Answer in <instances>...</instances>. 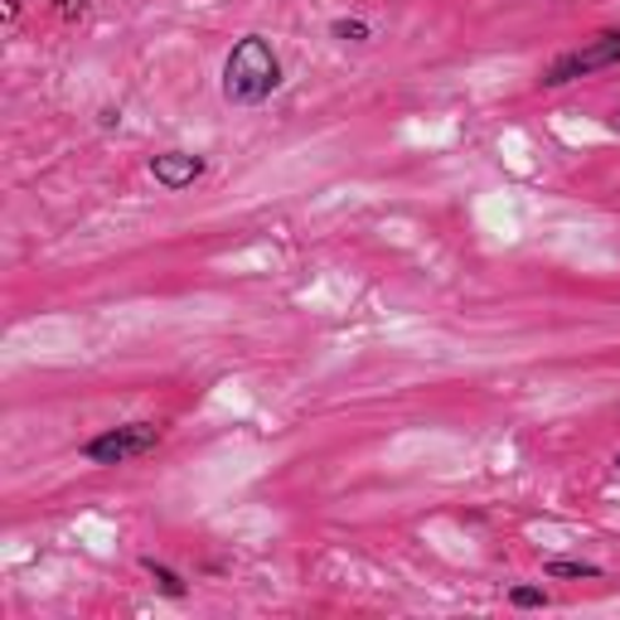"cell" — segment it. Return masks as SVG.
I'll return each instance as SVG.
<instances>
[{
  "label": "cell",
  "instance_id": "1",
  "mask_svg": "<svg viewBox=\"0 0 620 620\" xmlns=\"http://www.w3.org/2000/svg\"><path fill=\"white\" fill-rule=\"evenodd\" d=\"M282 88V58L262 34H248L228 48L224 58V97L233 107H262L267 97Z\"/></svg>",
  "mask_w": 620,
  "mask_h": 620
},
{
  "label": "cell",
  "instance_id": "2",
  "mask_svg": "<svg viewBox=\"0 0 620 620\" xmlns=\"http://www.w3.org/2000/svg\"><path fill=\"white\" fill-rule=\"evenodd\" d=\"M155 446H161V427L155 422H121V427H107L93 442H83V460H93V466H127L137 456H151Z\"/></svg>",
  "mask_w": 620,
  "mask_h": 620
},
{
  "label": "cell",
  "instance_id": "3",
  "mask_svg": "<svg viewBox=\"0 0 620 620\" xmlns=\"http://www.w3.org/2000/svg\"><path fill=\"white\" fill-rule=\"evenodd\" d=\"M616 64H620V30H601L597 40H587L581 48L557 54L548 73H543V88H567V83L587 78V73H601V68H616Z\"/></svg>",
  "mask_w": 620,
  "mask_h": 620
},
{
  "label": "cell",
  "instance_id": "4",
  "mask_svg": "<svg viewBox=\"0 0 620 620\" xmlns=\"http://www.w3.org/2000/svg\"><path fill=\"white\" fill-rule=\"evenodd\" d=\"M204 170H209V161H204V155H189V151L151 155V180L161 189H170V194H180V189H189L194 180H204Z\"/></svg>",
  "mask_w": 620,
  "mask_h": 620
},
{
  "label": "cell",
  "instance_id": "5",
  "mask_svg": "<svg viewBox=\"0 0 620 620\" xmlns=\"http://www.w3.org/2000/svg\"><path fill=\"white\" fill-rule=\"evenodd\" d=\"M141 573H145V577H151V581H155V587H161V591H165V597H170V601H185V597H189V587H185V577H180V573H175V567H165V563H155V557H141Z\"/></svg>",
  "mask_w": 620,
  "mask_h": 620
},
{
  "label": "cell",
  "instance_id": "6",
  "mask_svg": "<svg viewBox=\"0 0 620 620\" xmlns=\"http://www.w3.org/2000/svg\"><path fill=\"white\" fill-rule=\"evenodd\" d=\"M543 573H548V577H581V581H587V577H601V567L597 563H581V557H553Z\"/></svg>",
  "mask_w": 620,
  "mask_h": 620
},
{
  "label": "cell",
  "instance_id": "7",
  "mask_svg": "<svg viewBox=\"0 0 620 620\" xmlns=\"http://www.w3.org/2000/svg\"><path fill=\"white\" fill-rule=\"evenodd\" d=\"M509 606H519V611L548 606V591H543V587H514V591H509Z\"/></svg>",
  "mask_w": 620,
  "mask_h": 620
},
{
  "label": "cell",
  "instance_id": "8",
  "mask_svg": "<svg viewBox=\"0 0 620 620\" xmlns=\"http://www.w3.org/2000/svg\"><path fill=\"white\" fill-rule=\"evenodd\" d=\"M330 30H335V40H355V44H363V40H369V34H373L363 20H335Z\"/></svg>",
  "mask_w": 620,
  "mask_h": 620
},
{
  "label": "cell",
  "instance_id": "9",
  "mask_svg": "<svg viewBox=\"0 0 620 620\" xmlns=\"http://www.w3.org/2000/svg\"><path fill=\"white\" fill-rule=\"evenodd\" d=\"M54 6H58V15L64 20H78V15H88L93 10V0H54Z\"/></svg>",
  "mask_w": 620,
  "mask_h": 620
},
{
  "label": "cell",
  "instance_id": "10",
  "mask_svg": "<svg viewBox=\"0 0 620 620\" xmlns=\"http://www.w3.org/2000/svg\"><path fill=\"white\" fill-rule=\"evenodd\" d=\"M20 20V0H6V24H15Z\"/></svg>",
  "mask_w": 620,
  "mask_h": 620
},
{
  "label": "cell",
  "instance_id": "11",
  "mask_svg": "<svg viewBox=\"0 0 620 620\" xmlns=\"http://www.w3.org/2000/svg\"><path fill=\"white\" fill-rule=\"evenodd\" d=\"M611 131H616V137H620V107H616V112H611Z\"/></svg>",
  "mask_w": 620,
  "mask_h": 620
},
{
  "label": "cell",
  "instance_id": "12",
  "mask_svg": "<svg viewBox=\"0 0 620 620\" xmlns=\"http://www.w3.org/2000/svg\"><path fill=\"white\" fill-rule=\"evenodd\" d=\"M616 470H620V452H616Z\"/></svg>",
  "mask_w": 620,
  "mask_h": 620
}]
</instances>
